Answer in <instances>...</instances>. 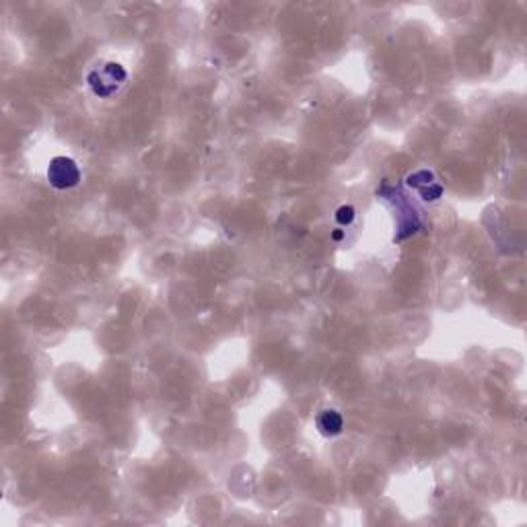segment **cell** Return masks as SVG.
I'll return each mask as SVG.
<instances>
[{"label": "cell", "instance_id": "obj_5", "mask_svg": "<svg viewBox=\"0 0 527 527\" xmlns=\"http://www.w3.org/2000/svg\"><path fill=\"white\" fill-rule=\"evenodd\" d=\"M332 239H334V241H342V239H344V231L336 229V231L332 233Z\"/></svg>", "mask_w": 527, "mask_h": 527}, {"label": "cell", "instance_id": "obj_3", "mask_svg": "<svg viewBox=\"0 0 527 527\" xmlns=\"http://www.w3.org/2000/svg\"><path fill=\"white\" fill-rule=\"evenodd\" d=\"M316 426L323 437H336L344 428V421L338 410H321L316 416Z\"/></svg>", "mask_w": 527, "mask_h": 527}, {"label": "cell", "instance_id": "obj_4", "mask_svg": "<svg viewBox=\"0 0 527 527\" xmlns=\"http://www.w3.org/2000/svg\"><path fill=\"white\" fill-rule=\"evenodd\" d=\"M334 218H336V223L340 227H348V225L355 223L357 211H355V206H350V204H342L336 211V214H334Z\"/></svg>", "mask_w": 527, "mask_h": 527}, {"label": "cell", "instance_id": "obj_1", "mask_svg": "<svg viewBox=\"0 0 527 527\" xmlns=\"http://www.w3.org/2000/svg\"><path fill=\"white\" fill-rule=\"evenodd\" d=\"M126 81V70L118 62H107L89 74V87L97 97H111Z\"/></svg>", "mask_w": 527, "mask_h": 527}, {"label": "cell", "instance_id": "obj_2", "mask_svg": "<svg viewBox=\"0 0 527 527\" xmlns=\"http://www.w3.org/2000/svg\"><path fill=\"white\" fill-rule=\"evenodd\" d=\"M48 182L56 190L77 188L81 182V169L70 157H54L48 165Z\"/></svg>", "mask_w": 527, "mask_h": 527}]
</instances>
